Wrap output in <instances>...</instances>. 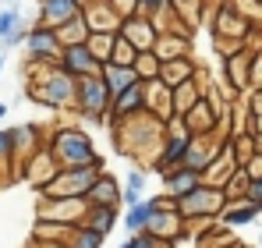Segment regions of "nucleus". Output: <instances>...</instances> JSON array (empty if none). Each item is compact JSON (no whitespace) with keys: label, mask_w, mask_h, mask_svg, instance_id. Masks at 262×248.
<instances>
[{"label":"nucleus","mask_w":262,"mask_h":248,"mask_svg":"<svg viewBox=\"0 0 262 248\" xmlns=\"http://www.w3.org/2000/svg\"><path fill=\"white\" fill-rule=\"evenodd\" d=\"M114 36L117 32H89V39H85V46H89V53L103 64L106 57H110V46H114Z\"/></svg>","instance_id":"7c9ffc66"},{"label":"nucleus","mask_w":262,"mask_h":248,"mask_svg":"<svg viewBox=\"0 0 262 248\" xmlns=\"http://www.w3.org/2000/svg\"><path fill=\"white\" fill-rule=\"evenodd\" d=\"M195 68H199V60H195V53H188V57H174V60H160V82L167 85V89H174V85L188 82L191 75H195Z\"/></svg>","instance_id":"412c9836"},{"label":"nucleus","mask_w":262,"mask_h":248,"mask_svg":"<svg viewBox=\"0 0 262 248\" xmlns=\"http://www.w3.org/2000/svg\"><path fill=\"white\" fill-rule=\"evenodd\" d=\"M220 146H223V138H216V135H191V138H188V153H184L181 167L206 170V167L213 163V156L220 153Z\"/></svg>","instance_id":"9b49d317"},{"label":"nucleus","mask_w":262,"mask_h":248,"mask_svg":"<svg viewBox=\"0 0 262 248\" xmlns=\"http://www.w3.org/2000/svg\"><path fill=\"white\" fill-rule=\"evenodd\" d=\"M142 202V192H135V188H121V206H138Z\"/></svg>","instance_id":"ea45409f"},{"label":"nucleus","mask_w":262,"mask_h":248,"mask_svg":"<svg viewBox=\"0 0 262 248\" xmlns=\"http://www.w3.org/2000/svg\"><path fill=\"white\" fill-rule=\"evenodd\" d=\"M7 110H11V107H7V103H0V121L7 117Z\"/></svg>","instance_id":"37998d69"},{"label":"nucleus","mask_w":262,"mask_h":248,"mask_svg":"<svg viewBox=\"0 0 262 248\" xmlns=\"http://www.w3.org/2000/svg\"><path fill=\"white\" fill-rule=\"evenodd\" d=\"M46 149L50 156L57 160V167H85V163H96L103 160L96 153V142L92 135L82 131L78 124H50V138H46Z\"/></svg>","instance_id":"f03ea898"},{"label":"nucleus","mask_w":262,"mask_h":248,"mask_svg":"<svg viewBox=\"0 0 262 248\" xmlns=\"http://www.w3.org/2000/svg\"><path fill=\"white\" fill-rule=\"evenodd\" d=\"M262 213L259 202H248V199H234V202H227L223 206V213L216 216V223H223V227H245V223H252L255 216Z\"/></svg>","instance_id":"4be33fe9"},{"label":"nucleus","mask_w":262,"mask_h":248,"mask_svg":"<svg viewBox=\"0 0 262 248\" xmlns=\"http://www.w3.org/2000/svg\"><path fill=\"white\" fill-rule=\"evenodd\" d=\"M223 206H227L223 192L220 188H209V184H199V188H191L188 195L177 199V213H181V220H184V227L191 234L195 231H206L220 213H223Z\"/></svg>","instance_id":"20e7f679"},{"label":"nucleus","mask_w":262,"mask_h":248,"mask_svg":"<svg viewBox=\"0 0 262 248\" xmlns=\"http://www.w3.org/2000/svg\"><path fill=\"white\" fill-rule=\"evenodd\" d=\"M106 4H110L121 18H128V14H135V4H138V0H106Z\"/></svg>","instance_id":"e433bc0d"},{"label":"nucleus","mask_w":262,"mask_h":248,"mask_svg":"<svg viewBox=\"0 0 262 248\" xmlns=\"http://www.w3.org/2000/svg\"><path fill=\"white\" fill-rule=\"evenodd\" d=\"M82 199H85V206H121V184H117V174L103 170Z\"/></svg>","instance_id":"4468645a"},{"label":"nucleus","mask_w":262,"mask_h":248,"mask_svg":"<svg viewBox=\"0 0 262 248\" xmlns=\"http://www.w3.org/2000/svg\"><path fill=\"white\" fill-rule=\"evenodd\" d=\"M21 46H25V53H29V57H25L29 64H57V60H60V50H64V46L57 43V32L46 29V25H36V22L29 25Z\"/></svg>","instance_id":"423d86ee"},{"label":"nucleus","mask_w":262,"mask_h":248,"mask_svg":"<svg viewBox=\"0 0 262 248\" xmlns=\"http://www.w3.org/2000/svg\"><path fill=\"white\" fill-rule=\"evenodd\" d=\"M121 209H124V206H89L85 216H82V227H89V231H99V234L106 238V234L117 227Z\"/></svg>","instance_id":"5701e85b"},{"label":"nucleus","mask_w":262,"mask_h":248,"mask_svg":"<svg viewBox=\"0 0 262 248\" xmlns=\"http://www.w3.org/2000/svg\"><path fill=\"white\" fill-rule=\"evenodd\" d=\"M135 53H138V50H135V46H131V43L124 39L121 32H117V36H114V46H110V57H106V60H110V64H121V68H131V64H135Z\"/></svg>","instance_id":"c756f323"},{"label":"nucleus","mask_w":262,"mask_h":248,"mask_svg":"<svg viewBox=\"0 0 262 248\" xmlns=\"http://www.w3.org/2000/svg\"><path fill=\"white\" fill-rule=\"evenodd\" d=\"M248 131H252L255 138H262V114H252V124H248Z\"/></svg>","instance_id":"79ce46f5"},{"label":"nucleus","mask_w":262,"mask_h":248,"mask_svg":"<svg viewBox=\"0 0 262 248\" xmlns=\"http://www.w3.org/2000/svg\"><path fill=\"white\" fill-rule=\"evenodd\" d=\"M121 248H174L170 241H160V238H152V234H145V231H138V234H128V241Z\"/></svg>","instance_id":"473e14b6"},{"label":"nucleus","mask_w":262,"mask_h":248,"mask_svg":"<svg viewBox=\"0 0 262 248\" xmlns=\"http://www.w3.org/2000/svg\"><path fill=\"white\" fill-rule=\"evenodd\" d=\"M57 170H60L57 160L50 156V149L43 146V149H36V153L25 160V167H21V181H25V184H32V192H36V188H43Z\"/></svg>","instance_id":"ddd939ff"},{"label":"nucleus","mask_w":262,"mask_h":248,"mask_svg":"<svg viewBox=\"0 0 262 248\" xmlns=\"http://www.w3.org/2000/svg\"><path fill=\"white\" fill-rule=\"evenodd\" d=\"M145 234H152V238H160V241H184V238H191V231L184 227V220H181V213L174 209H160V213H152L149 220H145V227H142Z\"/></svg>","instance_id":"6e6552de"},{"label":"nucleus","mask_w":262,"mask_h":248,"mask_svg":"<svg viewBox=\"0 0 262 248\" xmlns=\"http://www.w3.org/2000/svg\"><path fill=\"white\" fill-rule=\"evenodd\" d=\"M174 0H138L135 4V14H142V18H152V14H160L163 7H170Z\"/></svg>","instance_id":"f704fd0d"},{"label":"nucleus","mask_w":262,"mask_h":248,"mask_svg":"<svg viewBox=\"0 0 262 248\" xmlns=\"http://www.w3.org/2000/svg\"><path fill=\"white\" fill-rule=\"evenodd\" d=\"M245 103H248L252 114H262V89H252V92L245 96Z\"/></svg>","instance_id":"a19ab883"},{"label":"nucleus","mask_w":262,"mask_h":248,"mask_svg":"<svg viewBox=\"0 0 262 248\" xmlns=\"http://www.w3.org/2000/svg\"><path fill=\"white\" fill-rule=\"evenodd\" d=\"M78 14V4L75 0H39V7H36V25H46V29H57V25H64L68 18H75Z\"/></svg>","instance_id":"f3484780"},{"label":"nucleus","mask_w":262,"mask_h":248,"mask_svg":"<svg viewBox=\"0 0 262 248\" xmlns=\"http://www.w3.org/2000/svg\"><path fill=\"white\" fill-rule=\"evenodd\" d=\"M124 39L142 53V50H152V43H156V25H152V18H142V14H128V18H121V29H117Z\"/></svg>","instance_id":"f8f14e48"},{"label":"nucleus","mask_w":262,"mask_h":248,"mask_svg":"<svg viewBox=\"0 0 262 248\" xmlns=\"http://www.w3.org/2000/svg\"><path fill=\"white\" fill-rule=\"evenodd\" d=\"M142 92H145V110H149L156 121H167V117H174V107H170V89L160 82V78H149V82H142Z\"/></svg>","instance_id":"6ab92c4d"},{"label":"nucleus","mask_w":262,"mask_h":248,"mask_svg":"<svg viewBox=\"0 0 262 248\" xmlns=\"http://www.w3.org/2000/svg\"><path fill=\"white\" fill-rule=\"evenodd\" d=\"M245 188H248V174L237 167V170L227 177V184H223L220 192H223V199H227V202H234V199H245Z\"/></svg>","instance_id":"2f4dec72"},{"label":"nucleus","mask_w":262,"mask_h":248,"mask_svg":"<svg viewBox=\"0 0 262 248\" xmlns=\"http://www.w3.org/2000/svg\"><path fill=\"white\" fill-rule=\"evenodd\" d=\"M103 170H106V160H96L85 167H60L43 188H36V195L39 199H82Z\"/></svg>","instance_id":"7ed1b4c3"},{"label":"nucleus","mask_w":262,"mask_h":248,"mask_svg":"<svg viewBox=\"0 0 262 248\" xmlns=\"http://www.w3.org/2000/svg\"><path fill=\"white\" fill-rule=\"evenodd\" d=\"M82 18H85L89 32H117L121 29V14L106 4V0H92L82 7Z\"/></svg>","instance_id":"2eb2a0df"},{"label":"nucleus","mask_w":262,"mask_h":248,"mask_svg":"<svg viewBox=\"0 0 262 248\" xmlns=\"http://www.w3.org/2000/svg\"><path fill=\"white\" fill-rule=\"evenodd\" d=\"M181 121H184V128H188L191 135H213V131H216V124H220V114L213 110V103L202 96V99H199V103L181 117Z\"/></svg>","instance_id":"a211bd4d"},{"label":"nucleus","mask_w":262,"mask_h":248,"mask_svg":"<svg viewBox=\"0 0 262 248\" xmlns=\"http://www.w3.org/2000/svg\"><path fill=\"white\" fill-rule=\"evenodd\" d=\"M53 32H57V43L60 46H78V43L89 39V25H85V18H82V11L75 18H68L64 25H57Z\"/></svg>","instance_id":"bb28decb"},{"label":"nucleus","mask_w":262,"mask_h":248,"mask_svg":"<svg viewBox=\"0 0 262 248\" xmlns=\"http://www.w3.org/2000/svg\"><path fill=\"white\" fill-rule=\"evenodd\" d=\"M252 57H255V50L245 46V50H237V53H230V57L220 60L223 85H227V92L237 96V99H245V96L252 92Z\"/></svg>","instance_id":"39448f33"},{"label":"nucleus","mask_w":262,"mask_h":248,"mask_svg":"<svg viewBox=\"0 0 262 248\" xmlns=\"http://www.w3.org/2000/svg\"><path fill=\"white\" fill-rule=\"evenodd\" d=\"M131 71L138 75V82H149V78H156V75H160V57H156L152 50H142V53H135Z\"/></svg>","instance_id":"cd10ccee"},{"label":"nucleus","mask_w":262,"mask_h":248,"mask_svg":"<svg viewBox=\"0 0 262 248\" xmlns=\"http://www.w3.org/2000/svg\"><path fill=\"white\" fill-rule=\"evenodd\" d=\"M145 110V92H142V82H135L131 89L124 92H117V96H110V110H106V124L114 128V124L128 121L135 114H142Z\"/></svg>","instance_id":"1a4fd4ad"},{"label":"nucleus","mask_w":262,"mask_h":248,"mask_svg":"<svg viewBox=\"0 0 262 248\" xmlns=\"http://www.w3.org/2000/svg\"><path fill=\"white\" fill-rule=\"evenodd\" d=\"M241 170H245L248 177H262V153H252V160L241 167Z\"/></svg>","instance_id":"4c0bfd02"},{"label":"nucleus","mask_w":262,"mask_h":248,"mask_svg":"<svg viewBox=\"0 0 262 248\" xmlns=\"http://www.w3.org/2000/svg\"><path fill=\"white\" fill-rule=\"evenodd\" d=\"M85 199H39L36 202V220L46 223H82L85 216Z\"/></svg>","instance_id":"0eeeda50"},{"label":"nucleus","mask_w":262,"mask_h":248,"mask_svg":"<svg viewBox=\"0 0 262 248\" xmlns=\"http://www.w3.org/2000/svg\"><path fill=\"white\" fill-rule=\"evenodd\" d=\"M237 170L234 163V153H230V138H223V146H220V153L213 156V163L202 170V184H209V188H223L227 184V177Z\"/></svg>","instance_id":"dca6fc26"},{"label":"nucleus","mask_w":262,"mask_h":248,"mask_svg":"<svg viewBox=\"0 0 262 248\" xmlns=\"http://www.w3.org/2000/svg\"><path fill=\"white\" fill-rule=\"evenodd\" d=\"M199 184H202V170H191V167H170V170L163 174V192H167L170 199L188 195V192L199 188Z\"/></svg>","instance_id":"aec40b11"},{"label":"nucleus","mask_w":262,"mask_h":248,"mask_svg":"<svg viewBox=\"0 0 262 248\" xmlns=\"http://www.w3.org/2000/svg\"><path fill=\"white\" fill-rule=\"evenodd\" d=\"M25 96L46 110H75V78L57 64H25Z\"/></svg>","instance_id":"f257e3e1"},{"label":"nucleus","mask_w":262,"mask_h":248,"mask_svg":"<svg viewBox=\"0 0 262 248\" xmlns=\"http://www.w3.org/2000/svg\"><path fill=\"white\" fill-rule=\"evenodd\" d=\"M57 68H60V71H68L71 78H82V75H99V60L89 53L85 43H78V46H64V50H60Z\"/></svg>","instance_id":"9d476101"},{"label":"nucleus","mask_w":262,"mask_h":248,"mask_svg":"<svg viewBox=\"0 0 262 248\" xmlns=\"http://www.w3.org/2000/svg\"><path fill=\"white\" fill-rule=\"evenodd\" d=\"M199 99H202V85L195 82V78L174 85V89H170V107H174V117H184V114H188Z\"/></svg>","instance_id":"a878e982"},{"label":"nucleus","mask_w":262,"mask_h":248,"mask_svg":"<svg viewBox=\"0 0 262 248\" xmlns=\"http://www.w3.org/2000/svg\"><path fill=\"white\" fill-rule=\"evenodd\" d=\"M191 43L188 36H177V32H160L156 43H152V53L160 57V60H174V57H188L191 53Z\"/></svg>","instance_id":"393cba45"},{"label":"nucleus","mask_w":262,"mask_h":248,"mask_svg":"<svg viewBox=\"0 0 262 248\" xmlns=\"http://www.w3.org/2000/svg\"><path fill=\"white\" fill-rule=\"evenodd\" d=\"M213 50H216V57H230V53H237V50H245V43L241 39H227V36H213Z\"/></svg>","instance_id":"72a5a7b5"},{"label":"nucleus","mask_w":262,"mask_h":248,"mask_svg":"<svg viewBox=\"0 0 262 248\" xmlns=\"http://www.w3.org/2000/svg\"><path fill=\"white\" fill-rule=\"evenodd\" d=\"M99 78H103V85H106V92H110V96H117V92H124V89H131V85L138 82V75H135L131 68L110 64V60H103V64H99Z\"/></svg>","instance_id":"b1692460"},{"label":"nucleus","mask_w":262,"mask_h":248,"mask_svg":"<svg viewBox=\"0 0 262 248\" xmlns=\"http://www.w3.org/2000/svg\"><path fill=\"white\" fill-rule=\"evenodd\" d=\"M0 71H4V50H0Z\"/></svg>","instance_id":"a18cd8bd"},{"label":"nucleus","mask_w":262,"mask_h":248,"mask_svg":"<svg viewBox=\"0 0 262 248\" xmlns=\"http://www.w3.org/2000/svg\"><path fill=\"white\" fill-rule=\"evenodd\" d=\"M68 248H103V234L99 231H89V227H75L71 234H68V241H64Z\"/></svg>","instance_id":"c85d7f7f"},{"label":"nucleus","mask_w":262,"mask_h":248,"mask_svg":"<svg viewBox=\"0 0 262 248\" xmlns=\"http://www.w3.org/2000/svg\"><path fill=\"white\" fill-rule=\"evenodd\" d=\"M259 245H262V238H259Z\"/></svg>","instance_id":"49530a36"},{"label":"nucleus","mask_w":262,"mask_h":248,"mask_svg":"<svg viewBox=\"0 0 262 248\" xmlns=\"http://www.w3.org/2000/svg\"><path fill=\"white\" fill-rule=\"evenodd\" d=\"M75 4H78V11H82V7H85V4H92V0H75Z\"/></svg>","instance_id":"c03bdc74"},{"label":"nucleus","mask_w":262,"mask_h":248,"mask_svg":"<svg viewBox=\"0 0 262 248\" xmlns=\"http://www.w3.org/2000/svg\"><path fill=\"white\" fill-rule=\"evenodd\" d=\"M0 163L11 167V138H7V128L0 131Z\"/></svg>","instance_id":"58836bf2"},{"label":"nucleus","mask_w":262,"mask_h":248,"mask_svg":"<svg viewBox=\"0 0 262 248\" xmlns=\"http://www.w3.org/2000/svg\"><path fill=\"white\" fill-rule=\"evenodd\" d=\"M145 181H149V174H145L142 167H131V170H128V181H124V188H135V192H142V188H145Z\"/></svg>","instance_id":"c9c22d12"}]
</instances>
